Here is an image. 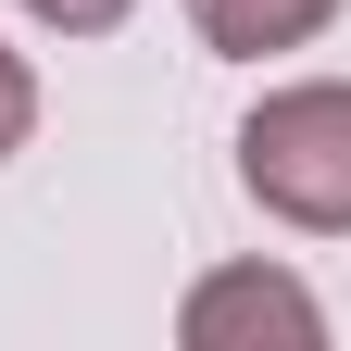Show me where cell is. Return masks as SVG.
<instances>
[{
  "mask_svg": "<svg viewBox=\"0 0 351 351\" xmlns=\"http://www.w3.org/2000/svg\"><path fill=\"white\" fill-rule=\"evenodd\" d=\"M25 13L51 25V38H113L125 13H138V0H25Z\"/></svg>",
  "mask_w": 351,
  "mask_h": 351,
  "instance_id": "5b68a950",
  "label": "cell"
},
{
  "mask_svg": "<svg viewBox=\"0 0 351 351\" xmlns=\"http://www.w3.org/2000/svg\"><path fill=\"white\" fill-rule=\"evenodd\" d=\"M176 339L189 351H226V339H326V301L289 276V263H226L176 301Z\"/></svg>",
  "mask_w": 351,
  "mask_h": 351,
  "instance_id": "7a4b0ae2",
  "label": "cell"
},
{
  "mask_svg": "<svg viewBox=\"0 0 351 351\" xmlns=\"http://www.w3.org/2000/svg\"><path fill=\"white\" fill-rule=\"evenodd\" d=\"M239 189L301 239H351V75L263 88L239 113Z\"/></svg>",
  "mask_w": 351,
  "mask_h": 351,
  "instance_id": "6da1fadb",
  "label": "cell"
},
{
  "mask_svg": "<svg viewBox=\"0 0 351 351\" xmlns=\"http://www.w3.org/2000/svg\"><path fill=\"white\" fill-rule=\"evenodd\" d=\"M351 13V0H189V25H201V51H226V63H276V51H314V38Z\"/></svg>",
  "mask_w": 351,
  "mask_h": 351,
  "instance_id": "3957f363",
  "label": "cell"
},
{
  "mask_svg": "<svg viewBox=\"0 0 351 351\" xmlns=\"http://www.w3.org/2000/svg\"><path fill=\"white\" fill-rule=\"evenodd\" d=\"M38 138V75H25V51H13V38H0V163H13Z\"/></svg>",
  "mask_w": 351,
  "mask_h": 351,
  "instance_id": "277c9868",
  "label": "cell"
}]
</instances>
